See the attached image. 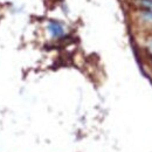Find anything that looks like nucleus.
<instances>
[{
    "instance_id": "nucleus-1",
    "label": "nucleus",
    "mask_w": 152,
    "mask_h": 152,
    "mask_svg": "<svg viewBox=\"0 0 152 152\" xmlns=\"http://www.w3.org/2000/svg\"><path fill=\"white\" fill-rule=\"evenodd\" d=\"M48 32L53 38H62L64 35V27L57 21H50L48 23Z\"/></svg>"
},
{
    "instance_id": "nucleus-2",
    "label": "nucleus",
    "mask_w": 152,
    "mask_h": 152,
    "mask_svg": "<svg viewBox=\"0 0 152 152\" xmlns=\"http://www.w3.org/2000/svg\"><path fill=\"white\" fill-rule=\"evenodd\" d=\"M140 2L148 11H152V0H140Z\"/></svg>"
},
{
    "instance_id": "nucleus-3",
    "label": "nucleus",
    "mask_w": 152,
    "mask_h": 152,
    "mask_svg": "<svg viewBox=\"0 0 152 152\" xmlns=\"http://www.w3.org/2000/svg\"><path fill=\"white\" fill-rule=\"evenodd\" d=\"M151 48H152V43H151Z\"/></svg>"
}]
</instances>
